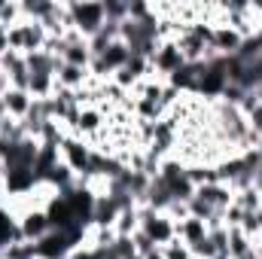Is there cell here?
<instances>
[{
  "instance_id": "obj_25",
  "label": "cell",
  "mask_w": 262,
  "mask_h": 259,
  "mask_svg": "<svg viewBox=\"0 0 262 259\" xmlns=\"http://www.w3.org/2000/svg\"><path fill=\"white\" fill-rule=\"evenodd\" d=\"M6 171H9V165L0 159V186H3V180H6Z\"/></svg>"
},
{
  "instance_id": "obj_9",
  "label": "cell",
  "mask_w": 262,
  "mask_h": 259,
  "mask_svg": "<svg viewBox=\"0 0 262 259\" xmlns=\"http://www.w3.org/2000/svg\"><path fill=\"white\" fill-rule=\"evenodd\" d=\"M192 198H198L201 204H207L213 213H220V217H223V213H226V207H229V204H235V189L216 180V183H204V186H198Z\"/></svg>"
},
{
  "instance_id": "obj_26",
  "label": "cell",
  "mask_w": 262,
  "mask_h": 259,
  "mask_svg": "<svg viewBox=\"0 0 262 259\" xmlns=\"http://www.w3.org/2000/svg\"><path fill=\"white\" fill-rule=\"evenodd\" d=\"M6 119H9V116H6V107H3V98H0V125H3Z\"/></svg>"
},
{
  "instance_id": "obj_21",
  "label": "cell",
  "mask_w": 262,
  "mask_h": 259,
  "mask_svg": "<svg viewBox=\"0 0 262 259\" xmlns=\"http://www.w3.org/2000/svg\"><path fill=\"white\" fill-rule=\"evenodd\" d=\"M247 119H250V125H253V131L259 134V140H262V107H256V110H253V113H250Z\"/></svg>"
},
{
  "instance_id": "obj_27",
  "label": "cell",
  "mask_w": 262,
  "mask_h": 259,
  "mask_svg": "<svg viewBox=\"0 0 262 259\" xmlns=\"http://www.w3.org/2000/svg\"><path fill=\"white\" fill-rule=\"evenodd\" d=\"M253 98H256V104L262 107V85H259V89H253Z\"/></svg>"
},
{
  "instance_id": "obj_10",
  "label": "cell",
  "mask_w": 262,
  "mask_h": 259,
  "mask_svg": "<svg viewBox=\"0 0 262 259\" xmlns=\"http://www.w3.org/2000/svg\"><path fill=\"white\" fill-rule=\"evenodd\" d=\"M241 46H244V37L235 28H229V25H216L213 28V34H210V52L216 58H235L241 52Z\"/></svg>"
},
{
  "instance_id": "obj_2",
  "label": "cell",
  "mask_w": 262,
  "mask_h": 259,
  "mask_svg": "<svg viewBox=\"0 0 262 259\" xmlns=\"http://www.w3.org/2000/svg\"><path fill=\"white\" fill-rule=\"evenodd\" d=\"M67 9H70V28L76 34H82L85 40H92L107 25L104 0H70Z\"/></svg>"
},
{
  "instance_id": "obj_18",
  "label": "cell",
  "mask_w": 262,
  "mask_h": 259,
  "mask_svg": "<svg viewBox=\"0 0 262 259\" xmlns=\"http://www.w3.org/2000/svg\"><path fill=\"white\" fill-rule=\"evenodd\" d=\"M241 232L247 235V238H259L262 235V207L259 210H244V223H241Z\"/></svg>"
},
{
  "instance_id": "obj_13",
  "label": "cell",
  "mask_w": 262,
  "mask_h": 259,
  "mask_svg": "<svg viewBox=\"0 0 262 259\" xmlns=\"http://www.w3.org/2000/svg\"><path fill=\"white\" fill-rule=\"evenodd\" d=\"M207 232H210V229H207V223H204V220H198V217H186V220H180V223H177V238H180L183 244H189V247L198 244V241H204V238H207Z\"/></svg>"
},
{
  "instance_id": "obj_4",
  "label": "cell",
  "mask_w": 262,
  "mask_h": 259,
  "mask_svg": "<svg viewBox=\"0 0 262 259\" xmlns=\"http://www.w3.org/2000/svg\"><path fill=\"white\" fill-rule=\"evenodd\" d=\"M137 213H140V232H146L156 247H165L168 241L177 238V220H171L168 213L152 210V207H146V204H140Z\"/></svg>"
},
{
  "instance_id": "obj_20",
  "label": "cell",
  "mask_w": 262,
  "mask_h": 259,
  "mask_svg": "<svg viewBox=\"0 0 262 259\" xmlns=\"http://www.w3.org/2000/svg\"><path fill=\"white\" fill-rule=\"evenodd\" d=\"M189 250H192V256H198V259H216V256H223V253H220V247L213 244V238H210V235H207L204 241L192 244Z\"/></svg>"
},
{
  "instance_id": "obj_22",
  "label": "cell",
  "mask_w": 262,
  "mask_h": 259,
  "mask_svg": "<svg viewBox=\"0 0 262 259\" xmlns=\"http://www.w3.org/2000/svg\"><path fill=\"white\" fill-rule=\"evenodd\" d=\"M6 52H9V31L0 28V55H6Z\"/></svg>"
},
{
  "instance_id": "obj_23",
  "label": "cell",
  "mask_w": 262,
  "mask_h": 259,
  "mask_svg": "<svg viewBox=\"0 0 262 259\" xmlns=\"http://www.w3.org/2000/svg\"><path fill=\"white\" fill-rule=\"evenodd\" d=\"M253 186L262 192V159H259V165H256V171H253Z\"/></svg>"
},
{
  "instance_id": "obj_7",
  "label": "cell",
  "mask_w": 262,
  "mask_h": 259,
  "mask_svg": "<svg viewBox=\"0 0 262 259\" xmlns=\"http://www.w3.org/2000/svg\"><path fill=\"white\" fill-rule=\"evenodd\" d=\"M15 226H18V235L25 241H40L52 232V223L46 217V207H28L21 213H15Z\"/></svg>"
},
{
  "instance_id": "obj_24",
  "label": "cell",
  "mask_w": 262,
  "mask_h": 259,
  "mask_svg": "<svg viewBox=\"0 0 262 259\" xmlns=\"http://www.w3.org/2000/svg\"><path fill=\"white\" fill-rule=\"evenodd\" d=\"M9 89H12V85H9V76H6V73L0 70V98H3V95H6Z\"/></svg>"
},
{
  "instance_id": "obj_11",
  "label": "cell",
  "mask_w": 262,
  "mask_h": 259,
  "mask_svg": "<svg viewBox=\"0 0 262 259\" xmlns=\"http://www.w3.org/2000/svg\"><path fill=\"white\" fill-rule=\"evenodd\" d=\"M92 82V73L85 67H76V64H64L58 58L55 64V89H67V92H79Z\"/></svg>"
},
{
  "instance_id": "obj_1",
  "label": "cell",
  "mask_w": 262,
  "mask_h": 259,
  "mask_svg": "<svg viewBox=\"0 0 262 259\" xmlns=\"http://www.w3.org/2000/svg\"><path fill=\"white\" fill-rule=\"evenodd\" d=\"M58 159H61L67 168L76 174V180H79V183H89V180H92V168H95V146H92L85 137L64 134V137H61V143H58Z\"/></svg>"
},
{
  "instance_id": "obj_28",
  "label": "cell",
  "mask_w": 262,
  "mask_h": 259,
  "mask_svg": "<svg viewBox=\"0 0 262 259\" xmlns=\"http://www.w3.org/2000/svg\"><path fill=\"white\" fill-rule=\"evenodd\" d=\"M146 259H162V253H159V250H156V253H152V256H146Z\"/></svg>"
},
{
  "instance_id": "obj_17",
  "label": "cell",
  "mask_w": 262,
  "mask_h": 259,
  "mask_svg": "<svg viewBox=\"0 0 262 259\" xmlns=\"http://www.w3.org/2000/svg\"><path fill=\"white\" fill-rule=\"evenodd\" d=\"M131 247H134V256H140V259L152 256V253L159 250V247L152 244V238H149L146 232H140V229H137V232L131 235Z\"/></svg>"
},
{
  "instance_id": "obj_19",
  "label": "cell",
  "mask_w": 262,
  "mask_h": 259,
  "mask_svg": "<svg viewBox=\"0 0 262 259\" xmlns=\"http://www.w3.org/2000/svg\"><path fill=\"white\" fill-rule=\"evenodd\" d=\"M159 253H162V259H189L192 256L189 244H183L180 238H174V241H168L165 247H159Z\"/></svg>"
},
{
  "instance_id": "obj_15",
  "label": "cell",
  "mask_w": 262,
  "mask_h": 259,
  "mask_svg": "<svg viewBox=\"0 0 262 259\" xmlns=\"http://www.w3.org/2000/svg\"><path fill=\"white\" fill-rule=\"evenodd\" d=\"M18 21H25L21 0H0V28H15Z\"/></svg>"
},
{
  "instance_id": "obj_12",
  "label": "cell",
  "mask_w": 262,
  "mask_h": 259,
  "mask_svg": "<svg viewBox=\"0 0 262 259\" xmlns=\"http://www.w3.org/2000/svg\"><path fill=\"white\" fill-rule=\"evenodd\" d=\"M3 107H6V116H9V119H18V122H21V119L31 113L34 98H31L28 89H9V92L3 95Z\"/></svg>"
},
{
  "instance_id": "obj_14",
  "label": "cell",
  "mask_w": 262,
  "mask_h": 259,
  "mask_svg": "<svg viewBox=\"0 0 262 259\" xmlns=\"http://www.w3.org/2000/svg\"><path fill=\"white\" fill-rule=\"evenodd\" d=\"M0 259H37V244L25 241V238H15L0 250Z\"/></svg>"
},
{
  "instance_id": "obj_29",
  "label": "cell",
  "mask_w": 262,
  "mask_h": 259,
  "mask_svg": "<svg viewBox=\"0 0 262 259\" xmlns=\"http://www.w3.org/2000/svg\"><path fill=\"white\" fill-rule=\"evenodd\" d=\"M189 259H198V256H189Z\"/></svg>"
},
{
  "instance_id": "obj_3",
  "label": "cell",
  "mask_w": 262,
  "mask_h": 259,
  "mask_svg": "<svg viewBox=\"0 0 262 259\" xmlns=\"http://www.w3.org/2000/svg\"><path fill=\"white\" fill-rule=\"evenodd\" d=\"M229 89V73H226V58L198 64V82H195V95L201 101H220L223 92Z\"/></svg>"
},
{
  "instance_id": "obj_6",
  "label": "cell",
  "mask_w": 262,
  "mask_h": 259,
  "mask_svg": "<svg viewBox=\"0 0 262 259\" xmlns=\"http://www.w3.org/2000/svg\"><path fill=\"white\" fill-rule=\"evenodd\" d=\"M180 67H186V58H183L177 40H159V46H156L152 55H149V70H152V76H159V79L168 82Z\"/></svg>"
},
{
  "instance_id": "obj_5",
  "label": "cell",
  "mask_w": 262,
  "mask_h": 259,
  "mask_svg": "<svg viewBox=\"0 0 262 259\" xmlns=\"http://www.w3.org/2000/svg\"><path fill=\"white\" fill-rule=\"evenodd\" d=\"M9 31V49L12 52H21V55H31V52H40L43 46H46V28L40 25V21H31V18H25V21H18L15 28H6Z\"/></svg>"
},
{
  "instance_id": "obj_16",
  "label": "cell",
  "mask_w": 262,
  "mask_h": 259,
  "mask_svg": "<svg viewBox=\"0 0 262 259\" xmlns=\"http://www.w3.org/2000/svg\"><path fill=\"white\" fill-rule=\"evenodd\" d=\"M235 204H238L241 210H259L262 207V192L256 189V186H247V189L235 192Z\"/></svg>"
},
{
  "instance_id": "obj_8",
  "label": "cell",
  "mask_w": 262,
  "mask_h": 259,
  "mask_svg": "<svg viewBox=\"0 0 262 259\" xmlns=\"http://www.w3.org/2000/svg\"><path fill=\"white\" fill-rule=\"evenodd\" d=\"M34 244H37V259H67L76 250V241L70 238V232H61V229H52L46 238Z\"/></svg>"
}]
</instances>
